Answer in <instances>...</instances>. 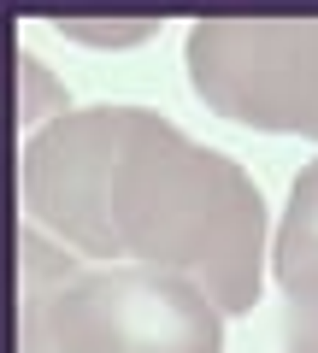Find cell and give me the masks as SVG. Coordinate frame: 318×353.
Listing matches in <instances>:
<instances>
[{"label":"cell","mask_w":318,"mask_h":353,"mask_svg":"<svg viewBox=\"0 0 318 353\" xmlns=\"http://www.w3.org/2000/svg\"><path fill=\"white\" fill-rule=\"evenodd\" d=\"M24 224L101 265L189 277L218 312H248L266 283V201L218 148L148 106L59 112L18 159Z\"/></svg>","instance_id":"obj_1"},{"label":"cell","mask_w":318,"mask_h":353,"mask_svg":"<svg viewBox=\"0 0 318 353\" xmlns=\"http://www.w3.org/2000/svg\"><path fill=\"white\" fill-rule=\"evenodd\" d=\"M18 353H224V312L189 277L89 265L18 230Z\"/></svg>","instance_id":"obj_2"},{"label":"cell","mask_w":318,"mask_h":353,"mask_svg":"<svg viewBox=\"0 0 318 353\" xmlns=\"http://www.w3.org/2000/svg\"><path fill=\"white\" fill-rule=\"evenodd\" d=\"M189 83L230 124L318 141V18H206L189 30Z\"/></svg>","instance_id":"obj_3"},{"label":"cell","mask_w":318,"mask_h":353,"mask_svg":"<svg viewBox=\"0 0 318 353\" xmlns=\"http://www.w3.org/2000/svg\"><path fill=\"white\" fill-rule=\"evenodd\" d=\"M271 271H277V289L289 294V306H318V159L289 189V212L277 224Z\"/></svg>","instance_id":"obj_4"},{"label":"cell","mask_w":318,"mask_h":353,"mask_svg":"<svg viewBox=\"0 0 318 353\" xmlns=\"http://www.w3.org/2000/svg\"><path fill=\"white\" fill-rule=\"evenodd\" d=\"M283 353H318V306H289V318H283Z\"/></svg>","instance_id":"obj_5"}]
</instances>
